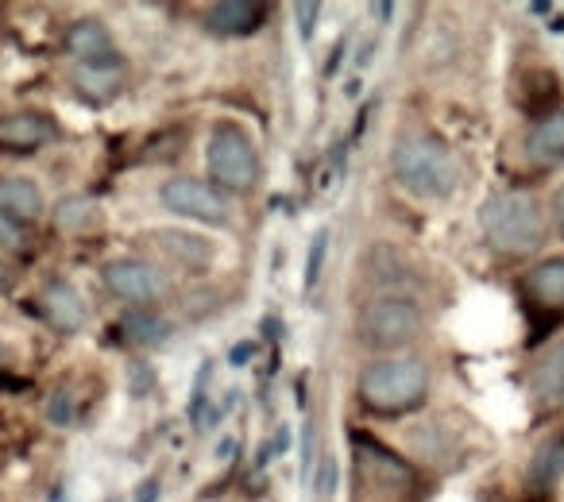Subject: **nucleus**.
<instances>
[{"label": "nucleus", "instance_id": "26", "mask_svg": "<svg viewBox=\"0 0 564 502\" xmlns=\"http://www.w3.org/2000/svg\"><path fill=\"white\" fill-rule=\"evenodd\" d=\"M132 502H159V479H155V476H148V479H143V483L135 487Z\"/></svg>", "mask_w": 564, "mask_h": 502}, {"label": "nucleus", "instance_id": "3", "mask_svg": "<svg viewBox=\"0 0 564 502\" xmlns=\"http://www.w3.org/2000/svg\"><path fill=\"white\" fill-rule=\"evenodd\" d=\"M430 391V371H425L422 360H383L371 363L360 379V394L371 410L379 414H399V410H410L425 399Z\"/></svg>", "mask_w": 564, "mask_h": 502}, {"label": "nucleus", "instance_id": "25", "mask_svg": "<svg viewBox=\"0 0 564 502\" xmlns=\"http://www.w3.org/2000/svg\"><path fill=\"white\" fill-rule=\"evenodd\" d=\"M314 468V425H306V440H302V479H310Z\"/></svg>", "mask_w": 564, "mask_h": 502}, {"label": "nucleus", "instance_id": "17", "mask_svg": "<svg viewBox=\"0 0 564 502\" xmlns=\"http://www.w3.org/2000/svg\"><path fill=\"white\" fill-rule=\"evenodd\" d=\"M120 329H124V337L132 340V345H159V340H166V321L159 314H151V309H128L124 317H120Z\"/></svg>", "mask_w": 564, "mask_h": 502}, {"label": "nucleus", "instance_id": "28", "mask_svg": "<svg viewBox=\"0 0 564 502\" xmlns=\"http://www.w3.org/2000/svg\"><path fill=\"white\" fill-rule=\"evenodd\" d=\"M553 217H556V228L564 232V186L556 189V197H553Z\"/></svg>", "mask_w": 564, "mask_h": 502}, {"label": "nucleus", "instance_id": "12", "mask_svg": "<svg viewBox=\"0 0 564 502\" xmlns=\"http://www.w3.org/2000/svg\"><path fill=\"white\" fill-rule=\"evenodd\" d=\"M0 212L20 225L43 217V189L28 178H0Z\"/></svg>", "mask_w": 564, "mask_h": 502}, {"label": "nucleus", "instance_id": "8", "mask_svg": "<svg viewBox=\"0 0 564 502\" xmlns=\"http://www.w3.org/2000/svg\"><path fill=\"white\" fill-rule=\"evenodd\" d=\"M58 135V124L43 112H17V117H0V148L9 151H40Z\"/></svg>", "mask_w": 564, "mask_h": 502}, {"label": "nucleus", "instance_id": "23", "mask_svg": "<svg viewBox=\"0 0 564 502\" xmlns=\"http://www.w3.org/2000/svg\"><path fill=\"white\" fill-rule=\"evenodd\" d=\"M47 414H51V422H55V425H70V417H74L70 394H66V391H58L55 399H51V410H47Z\"/></svg>", "mask_w": 564, "mask_h": 502}, {"label": "nucleus", "instance_id": "27", "mask_svg": "<svg viewBox=\"0 0 564 502\" xmlns=\"http://www.w3.org/2000/svg\"><path fill=\"white\" fill-rule=\"evenodd\" d=\"M248 356H256V345H236L232 348V368H243V360Z\"/></svg>", "mask_w": 564, "mask_h": 502}, {"label": "nucleus", "instance_id": "2", "mask_svg": "<svg viewBox=\"0 0 564 502\" xmlns=\"http://www.w3.org/2000/svg\"><path fill=\"white\" fill-rule=\"evenodd\" d=\"M479 225H484L487 243L502 255H525V251L538 248L541 232H545L541 205L530 194H518V189L487 197L484 209H479Z\"/></svg>", "mask_w": 564, "mask_h": 502}, {"label": "nucleus", "instance_id": "19", "mask_svg": "<svg viewBox=\"0 0 564 502\" xmlns=\"http://www.w3.org/2000/svg\"><path fill=\"white\" fill-rule=\"evenodd\" d=\"M325 251H329V228H322V232L314 236V243H310V255H306V294L314 291L317 283H322Z\"/></svg>", "mask_w": 564, "mask_h": 502}, {"label": "nucleus", "instance_id": "9", "mask_svg": "<svg viewBox=\"0 0 564 502\" xmlns=\"http://www.w3.org/2000/svg\"><path fill=\"white\" fill-rule=\"evenodd\" d=\"M40 309L58 332H78L86 325V302L70 283H51L40 298Z\"/></svg>", "mask_w": 564, "mask_h": 502}, {"label": "nucleus", "instance_id": "7", "mask_svg": "<svg viewBox=\"0 0 564 502\" xmlns=\"http://www.w3.org/2000/svg\"><path fill=\"white\" fill-rule=\"evenodd\" d=\"M105 286L124 302H155L163 294L159 271L140 260H112L105 268Z\"/></svg>", "mask_w": 564, "mask_h": 502}, {"label": "nucleus", "instance_id": "14", "mask_svg": "<svg viewBox=\"0 0 564 502\" xmlns=\"http://www.w3.org/2000/svg\"><path fill=\"white\" fill-rule=\"evenodd\" d=\"M66 51H70L74 58H82V63H101V58L117 55L109 32H105V24H97V20L74 24L70 32H66Z\"/></svg>", "mask_w": 564, "mask_h": 502}, {"label": "nucleus", "instance_id": "22", "mask_svg": "<svg viewBox=\"0 0 564 502\" xmlns=\"http://www.w3.org/2000/svg\"><path fill=\"white\" fill-rule=\"evenodd\" d=\"M94 217V209H89V201H63L58 205V228H78L82 220Z\"/></svg>", "mask_w": 564, "mask_h": 502}, {"label": "nucleus", "instance_id": "30", "mask_svg": "<svg viewBox=\"0 0 564 502\" xmlns=\"http://www.w3.org/2000/svg\"><path fill=\"white\" fill-rule=\"evenodd\" d=\"M4 360H9V348L0 345V368H4Z\"/></svg>", "mask_w": 564, "mask_h": 502}, {"label": "nucleus", "instance_id": "29", "mask_svg": "<svg viewBox=\"0 0 564 502\" xmlns=\"http://www.w3.org/2000/svg\"><path fill=\"white\" fill-rule=\"evenodd\" d=\"M232 452H236V440H232V437H225V440L217 445V456H220V460H232Z\"/></svg>", "mask_w": 564, "mask_h": 502}, {"label": "nucleus", "instance_id": "16", "mask_svg": "<svg viewBox=\"0 0 564 502\" xmlns=\"http://www.w3.org/2000/svg\"><path fill=\"white\" fill-rule=\"evenodd\" d=\"M356 452H360V463L379 483H410V468L394 452H387L383 445H376L368 437H356Z\"/></svg>", "mask_w": 564, "mask_h": 502}, {"label": "nucleus", "instance_id": "4", "mask_svg": "<svg viewBox=\"0 0 564 502\" xmlns=\"http://www.w3.org/2000/svg\"><path fill=\"white\" fill-rule=\"evenodd\" d=\"M422 332V309L417 302L402 298V294H387V298H371L360 309V340L368 348H402Z\"/></svg>", "mask_w": 564, "mask_h": 502}, {"label": "nucleus", "instance_id": "1", "mask_svg": "<svg viewBox=\"0 0 564 502\" xmlns=\"http://www.w3.org/2000/svg\"><path fill=\"white\" fill-rule=\"evenodd\" d=\"M394 178L406 194L422 197V201H445L456 189V178H460V166H456L453 151L437 140V135H402L394 143Z\"/></svg>", "mask_w": 564, "mask_h": 502}, {"label": "nucleus", "instance_id": "15", "mask_svg": "<svg viewBox=\"0 0 564 502\" xmlns=\"http://www.w3.org/2000/svg\"><path fill=\"white\" fill-rule=\"evenodd\" d=\"M525 291H530L541 306L561 309L564 306V255L538 263V268L530 271V279H525Z\"/></svg>", "mask_w": 564, "mask_h": 502}, {"label": "nucleus", "instance_id": "20", "mask_svg": "<svg viewBox=\"0 0 564 502\" xmlns=\"http://www.w3.org/2000/svg\"><path fill=\"white\" fill-rule=\"evenodd\" d=\"M314 487H317V499H322V502H329L333 491H337V456H333V452L322 456V468H317Z\"/></svg>", "mask_w": 564, "mask_h": 502}, {"label": "nucleus", "instance_id": "18", "mask_svg": "<svg viewBox=\"0 0 564 502\" xmlns=\"http://www.w3.org/2000/svg\"><path fill=\"white\" fill-rule=\"evenodd\" d=\"M533 483L549 487L564 476V437H553L549 445H541V452L533 456V468H530Z\"/></svg>", "mask_w": 564, "mask_h": 502}, {"label": "nucleus", "instance_id": "10", "mask_svg": "<svg viewBox=\"0 0 564 502\" xmlns=\"http://www.w3.org/2000/svg\"><path fill=\"white\" fill-rule=\"evenodd\" d=\"M525 159L533 166H561L564 163V109L549 112L533 124L525 140Z\"/></svg>", "mask_w": 564, "mask_h": 502}, {"label": "nucleus", "instance_id": "11", "mask_svg": "<svg viewBox=\"0 0 564 502\" xmlns=\"http://www.w3.org/2000/svg\"><path fill=\"white\" fill-rule=\"evenodd\" d=\"M267 9L263 4H251V0H225V4H213L209 9V28L217 35H251L263 24Z\"/></svg>", "mask_w": 564, "mask_h": 502}, {"label": "nucleus", "instance_id": "6", "mask_svg": "<svg viewBox=\"0 0 564 502\" xmlns=\"http://www.w3.org/2000/svg\"><path fill=\"white\" fill-rule=\"evenodd\" d=\"M163 205L174 217L205 220V225H225L228 201L202 178H171L163 186Z\"/></svg>", "mask_w": 564, "mask_h": 502}, {"label": "nucleus", "instance_id": "13", "mask_svg": "<svg viewBox=\"0 0 564 502\" xmlns=\"http://www.w3.org/2000/svg\"><path fill=\"white\" fill-rule=\"evenodd\" d=\"M530 386L538 394L541 406H561L564 402V345L549 348L538 363H533Z\"/></svg>", "mask_w": 564, "mask_h": 502}, {"label": "nucleus", "instance_id": "21", "mask_svg": "<svg viewBox=\"0 0 564 502\" xmlns=\"http://www.w3.org/2000/svg\"><path fill=\"white\" fill-rule=\"evenodd\" d=\"M0 248H9V251H24L28 248V236H24V225L12 217H4L0 212Z\"/></svg>", "mask_w": 564, "mask_h": 502}, {"label": "nucleus", "instance_id": "5", "mask_svg": "<svg viewBox=\"0 0 564 502\" xmlns=\"http://www.w3.org/2000/svg\"><path fill=\"white\" fill-rule=\"evenodd\" d=\"M209 174L225 189H251L259 174V159L251 140L236 124H220L209 135Z\"/></svg>", "mask_w": 564, "mask_h": 502}, {"label": "nucleus", "instance_id": "24", "mask_svg": "<svg viewBox=\"0 0 564 502\" xmlns=\"http://www.w3.org/2000/svg\"><path fill=\"white\" fill-rule=\"evenodd\" d=\"M299 20H302V40H310V35H314V20H317V4H310V0H302L299 9Z\"/></svg>", "mask_w": 564, "mask_h": 502}]
</instances>
